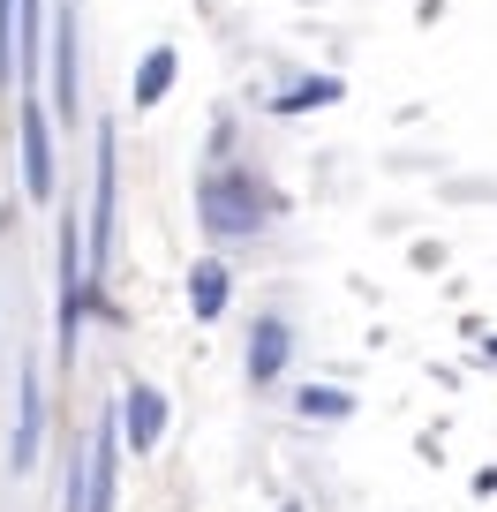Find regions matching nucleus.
<instances>
[{
	"label": "nucleus",
	"instance_id": "1a4fd4ad",
	"mask_svg": "<svg viewBox=\"0 0 497 512\" xmlns=\"http://www.w3.org/2000/svg\"><path fill=\"white\" fill-rule=\"evenodd\" d=\"M226 309V272L219 264H196V317H219Z\"/></svg>",
	"mask_w": 497,
	"mask_h": 512
},
{
	"label": "nucleus",
	"instance_id": "6e6552de",
	"mask_svg": "<svg viewBox=\"0 0 497 512\" xmlns=\"http://www.w3.org/2000/svg\"><path fill=\"white\" fill-rule=\"evenodd\" d=\"M38 460V377H23V430H16V467Z\"/></svg>",
	"mask_w": 497,
	"mask_h": 512
},
{
	"label": "nucleus",
	"instance_id": "7ed1b4c3",
	"mask_svg": "<svg viewBox=\"0 0 497 512\" xmlns=\"http://www.w3.org/2000/svg\"><path fill=\"white\" fill-rule=\"evenodd\" d=\"M53 106L76 121V16L61 8V23H53Z\"/></svg>",
	"mask_w": 497,
	"mask_h": 512
},
{
	"label": "nucleus",
	"instance_id": "20e7f679",
	"mask_svg": "<svg viewBox=\"0 0 497 512\" xmlns=\"http://www.w3.org/2000/svg\"><path fill=\"white\" fill-rule=\"evenodd\" d=\"M279 369H287V324L257 317V339H249V384H272Z\"/></svg>",
	"mask_w": 497,
	"mask_h": 512
},
{
	"label": "nucleus",
	"instance_id": "0eeeda50",
	"mask_svg": "<svg viewBox=\"0 0 497 512\" xmlns=\"http://www.w3.org/2000/svg\"><path fill=\"white\" fill-rule=\"evenodd\" d=\"M38 68V0H16V76Z\"/></svg>",
	"mask_w": 497,
	"mask_h": 512
},
{
	"label": "nucleus",
	"instance_id": "9b49d317",
	"mask_svg": "<svg viewBox=\"0 0 497 512\" xmlns=\"http://www.w3.org/2000/svg\"><path fill=\"white\" fill-rule=\"evenodd\" d=\"M302 415H347V400L339 392H302Z\"/></svg>",
	"mask_w": 497,
	"mask_h": 512
},
{
	"label": "nucleus",
	"instance_id": "9d476101",
	"mask_svg": "<svg viewBox=\"0 0 497 512\" xmlns=\"http://www.w3.org/2000/svg\"><path fill=\"white\" fill-rule=\"evenodd\" d=\"M166 83H174V53H151V61H144V83H136V98H144V106H151V98H166Z\"/></svg>",
	"mask_w": 497,
	"mask_h": 512
},
{
	"label": "nucleus",
	"instance_id": "f257e3e1",
	"mask_svg": "<svg viewBox=\"0 0 497 512\" xmlns=\"http://www.w3.org/2000/svg\"><path fill=\"white\" fill-rule=\"evenodd\" d=\"M249 196H257L249 181H211V189H204V226H211V234H257L264 211L249 204Z\"/></svg>",
	"mask_w": 497,
	"mask_h": 512
},
{
	"label": "nucleus",
	"instance_id": "39448f33",
	"mask_svg": "<svg viewBox=\"0 0 497 512\" xmlns=\"http://www.w3.org/2000/svg\"><path fill=\"white\" fill-rule=\"evenodd\" d=\"M113 241V128H98V219H91V249L106 256ZM91 256V264H98Z\"/></svg>",
	"mask_w": 497,
	"mask_h": 512
},
{
	"label": "nucleus",
	"instance_id": "423d86ee",
	"mask_svg": "<svg viewBox=\"0 0 497 512\" xmlns=\"http://www.w3.org/2000/svg\"><path fill=\"white\" fill-rule=\"evenodd\" d=\"M159 430H166V400L151 392V384H136V392H129V445L151 452V445H159Z\"/></svg>",
	"mask_w": 497,
	"mask_h": 512
},
{
	"label": "nucleus",
	"instance_id": "f03ea898",
	"mask_svg": "<svg viewBox=\"0 0 497 512\" xmlns=\"http://www.w3.org/2000/svg\"><path fill=\"white\" fill-rule=\"evenodd\" d=\"M23 189L53 196V136H46V113L23 106Z\"/></svg>",
	"mask_w": 497,
	"mask_h": 512
}]
</instances>
